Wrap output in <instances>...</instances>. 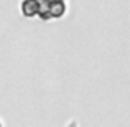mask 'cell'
I'll return each mask as SVG.
<instances>
[{
	"mask_svg": "<svg viewBox=\"0 0 130 127\" xmlns=\"http://www.w3.org/2000/svg\"><path fill=\"white\" fill-rule=\"evenodd\" d=\"M20 10H22V15L26 18L53 22L66 15L68 0H22Z\"/></svg>",
	"mask_w": 130,
	"mask_h": 127,
	"instance_id": "1",
	"label": "cell"
}]
</instances>
